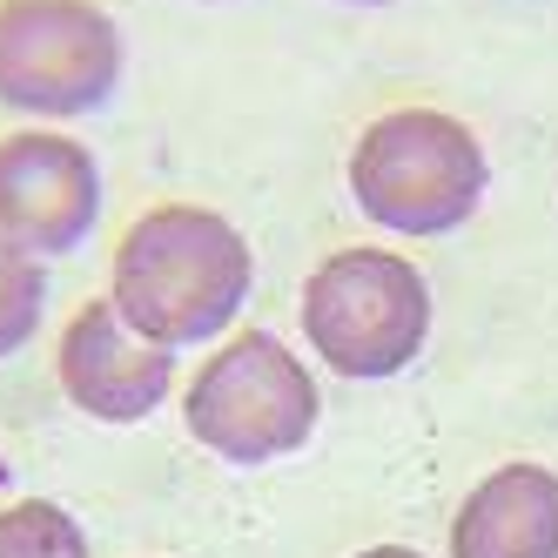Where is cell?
I'll use <instances>...</instances> for the list:
<instances>
[{"label":"cell","instance_id":"cell-8","mask_svg":"<svg viewBox=\"0 0 558 558\" xmlns=\"http://www.w3.org/2000/svg\"><path fill=\"white\" fill-rule=\"evenodd\" d=\"M451 558H558V471L511 458L451 511Z\"/></svg>","mask_w":558,"mask_h":558},{"label":"cell","instance_id":"cell-1","mask_svg":"<svg viewBox=\"0 0 558 558\" xmlns=\"http://www.w3.org/2000/svg\"><path fill=\"white\" fill-rule=\"evenodd\" d=\"M256 290V250L209 203H155L142 209L108 256V303L148 343H216L235 330Z\"/></svg>","mask_w":558,"mask_h":558},{"label":"cell","instance_id":"cell-9","mask_svg":"<svg viewBox=\"0 0 558 558\" xmlns=\"http://www.w3.org/2000/svg\"><path fill=\"white\" fill-rule=\"evenodd\" d=\"M0 558H95V551L68 505L14 498V505H0Z\"/></svg>","mask_w":558,"mask_h":558},{"label":"cell","instance_id":"cell-4","mask_svg":"<svg viewBox=\"0 0 558 558\" xmlns=\"http://www.w3.org/2000/svg\"><path fill=\"white\" fill-rule=\"evenodd\" d=\"M316 417H324V390H316L310 364L276 330L222 337L182 390L189 437L222 464L296 458L316 437Z\"/></svg>","mask_w":558,"mask_h":558},{"label":"cell","instance_id":"cell-6","mask_svg":"<svg viewBox=\"0 0 558 558\" xmlns=\"http://www.w3.org/2000/svg\"><path fill=\"white\" fill-rule=\"evenodd\" d=\"M101 222V162L68 129L0 135V235L27 256H74Z\"/></svg>","mask_w":558,"mask_h":558},{"label":"cell","instance_id":"cell-12","mask_svg":"<svg viewBox=\"0 0 558 558\" xmlns=\"http://www.w3.org/2000/svg\"><path fill=\"white\" fill-rule=\"evenodd\" d=\"M343 8H390V0H343Z\"/></svg>","mask_w":558,"mask_h":558},{"label":"cell","instance_id":"cell-3","mask_svg":"<svg viewBox=\"0 0 558 558\" xmlns=\"http://www.w3.org/2000/svg\"><path fill=\"white\" fill-rule=\"evenodd\" d=\"M296 324L324 371L350 384H384L411 371L430 343V283L411 256L343 243L303 276Z\"/></svg>","mask_w":558,"mask_h":558},{"label":"cell","instance_id":"cell-2","mask_svg":"<svg viewBox=\"0 0 558 558\" xmlns=\"http://www.w3.org/2000/svg\"><path fill=\"white\" fill-rule=\"evenodd\" d=\"M350 203L384 235H451L492 195V155L451 108L404 101L364 122L350 142Z\"/></svg>","mask_w":558,"mask_h":558},{"label":"cell","instance_id":"cell-5","mask_svg":"<svg viewBox=\"0 0 558 558\" xmlns=\"http://www.w3.org/2000/svg\"><path fill=\"white\" fill-rule=\"evenodd\" d=\"M129 41L95 0H0V108L41 129L101 114L122 95Z\"/></svg>","mask_w":558,"mask_h":558},{"label":"cell","instance_id":"cell-11","mask_svg":"<svg viewBox=\"0 0 558 558\" xmlns=\"http://www.w3.org/2000/svg\"><path fill=\"white\" fill-rule=\"evenodd\" d=\"M356 558H424V551H417V545H364Z\"/></svg>","mask_w":558,"mask_h":558},{"label":"cell","instance_id":"cell-7","mask_svg":"<svg viewBox=\"0 0 558 558\" xmlns=\"http://www.w3.org/2000/svg\"><path fill=\"white\" fill-rule=\"evenodd\" d=\"M54 384H61L68 404L95 424H142V417L162 411L169 390H175V350L129 330L108 296H88L61 324Z\"/></svg>","mask_w":558,"mask_h":558},{"label":"cell","instance_id":"cell-10","mask_svg":"<svg viewBox=\"0 0 558 558\" xmlns=\"http://www.w3.org/2000/svg\"><path fill=\"white\" fill-rule=\"evenodd\" d=\"M41 316H48V263L0 235V356L41 337Z\"/></svg>","mask_w":558,"mask_h":558}]
</instances>
